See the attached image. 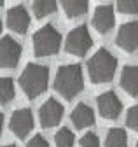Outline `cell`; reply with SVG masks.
Segmentation results:
<instances>
[{
	"mask_svg": "<svg viewBox=\"0 0 138 147\" xmlns=\"http://www.w3.org/2000/svg\"><path fill=\"white\" fill-rule=\"evenodd\" d=\"M54 88L63 98H66V100L75 98L84 88L80 65L70 63V65L60 67V70L56 74V79H54Z\"/></svg>",
	"mask_w": 138,
	"mask_h": 147,
	"instance_id": "6da1fadb",
	"label": "cell"
},
{
	"mask_svg": "<svg viewBox=\"0 0 138 147\" xmlns=\"http://www.w3.org/2000/svg\"><path fill=\"white\" fill-rule=\"evenodd\" d=\"M49 68L39 63H28L19 76V86L28 98H37L47 89Z\"/></svg>",
	"mask_w": 138,
	"mask_h": 147,
	"instance_id": "7a4b0ae2",
	"label": "cell"
},
{
	"mask_svg": "<svg viewBox=\"0 0 138 147\" xmlns=\"http://www.w3.org/2000/svg\"><path fill=\"white\" fill-rule=\"evenodd\" d=\"M115 68H117V58L105 47L98 49L88 61V74L91 82L94 84H103L112 81Z\"/></svg>",
	"mask_w": 138,
	"mask_h": 147,
	"instance_id": "3957f363",
	"label": "cell"
},
{
	"mask_svg": "<svg viewBox=\"0 0 138 147\" xmlns=\"http://www.w3.org/2000/svg\"><path fill=\"white\" fill-rule=\"evenodd\" d=\"M61 35L53 25H44L33 33V53L35 56H53L60 51Z\"/></svg>",
	"mask_w": 138,
	"mask_h": 147,
	"instance_id": "277c9868",
	"label": "cell"
},
{
	"mask_svg": "<svg viewBox=\"0 0 138 147\" xmlns=\"http://www.w3.org/2000/svg\"><path fill=\"white\" fill-rule=\"evenodd\" d=\"M91 46H93V39H91L86 25L75 26L66 35V40H65L66 53L74 54V56H84V54L91 49Z\"/></svg>",
	"mask_w": 138,
	"mask_h": 147,
	"instance_id": "5b68a950",
	"label": "cell"
},
{
	"mask_svg": "<svg viewBox=\"0 0 138 147\" xmlns=\"http://www.w3.org/2000/svg\"><path fill=\"white\" fill-rule=\"evenodd\" d=\"M115 44L126 53L136 51L138 49V21H128L124 25H121L115 37Z\"/></svg>",
	"mask_w": 138,
	"mask_h": 147,
	"instance_id": "8992f818",
	"label": "cell"
},
{
	"mask_svg": "<svg viewBox=\"0 0 138 147\" xmlns=\"http://www.w3.org/2000/svg\"><path fill=\"white\" fill-rule=\"evenodd\" d=\"M21 58V46L12 37L5 35L0 40V65L4 68H14Z\"/></svg>",
	"mask_w": 138,
	"mask_h": 147,
	"instance_id": "52a82bcc",
	"label": "cell"
},
{
	"mask_svg": "<svg viewBox=\"0 0 138 147\" xmlns=\"http://www.w3.org/2000/svg\"><path fill=\"white\" fill-rule=\"evenodd\" d=\"M9 128H11V131L18 137V138H25L33 130V116H31V110L30 109H18L11 116Z\"/></svg>",
	"mask_w": 138,
	"mask_h": 147,
	"instance_id": "ba28073f",
	"label": "cell"
},
{
	"mask_svg": "<svg viewBox=\"0 0 138 147\" xmlns=\"http://www.w3.org/2000/svg\"><path fill=\"white\" fill-rule=\"evenodd\" d=\"M98 110L105 119H117L123 112V102L114 91H105L98 96Z\"/></svg>",
	"mask_w": 138,
	"mask_h": 147,
	"instance_id": "9c48e42d",
	"label": "cell"
},
{
	"mask_svg": "<svg viewBox=\"0 0 138 147\" xmlns=\"http://www.w3.org/2000/svg\"><path fill=\"white\" fill-rule=\"evenodd\" d=\"M61 117H63V105L60 102H56L54 98H49L39 109V119H40L42 128L56 126L61 121Z\"/></svg>",
	"mask_w": 138,
	"mask_h": 147,
	"instance_id": "30bf717a",
	"label": "cell"
},
{
	"mask_svg": "<svg viewBox=\"0 0 138 147\" xmlns=\"http://www.w3.org/2000/svg\"><path fill=\"white\" fill-rule=\"evenodd\" d=\"M7 26L16 33H26L30 26V14L23 5H14L7 11Z\"/></svg>",
	"mask_w": 138,
	"mask_h": 147,
	"instance_id": "8fae6325",
	"label": "cell"
},
{
	"mask_svg": "<svg viewBox=\"0 0 138 147\" xmlns=\"http://www.w3.org/2000/svg\"><path fill=\"white\" fill-rule=\"evenodd\" d=\"M115 23V14L112 5H98L93 14V26L100 33H107Z\"/></svg>",
	"mask_w": 138,
	"mask_h": 147,
	"instance_id": "7c38bea8",
	"label": "cell"
},
{
	"mask_svg": "<svg viewBox=\"0 0 138 147\" xmlns=\"http://www.w3.org/2000/svg\"><path fill=\"white\" fill-rule=\"evenodd\" d=\"M72 123L75 128L84 130L94 124V110L88 105V103H79L74 110H72Z\"/></svg>",
	"mask_w": 138,
	"mask_h": 147,
	"instance_id": "4fadbf2b",
	"label": "cell"
},
{
	"mask_svg": "<svg viewBox=\"0 0 138 147\" xmlns=\"http://www.w3.org/2000/svg\"><path fill=\"white\" fill-rule=\"evenodd\" d=\"M121 88L128 95L138 96V65H128L121 74Z\"/></svg>",
	"mask_w": 138,
	"mask_h": 147,
	"instance_id": "5bb4252c",
	"label": "cell"
},
{
	"mask_svg": "<svg viewBox=\"0 0 138 147\" xmlns=\"http://www.w3.org/2000/svg\"><path fill=\"white\" fill-rule=\"evenodd\" d=\"M65 14L68 18H79V16H84L88 12V2L84 0H65V2H60Z\"/></svg>",
	"mask_w": 138,
	"mask_h": 147,
	"instance_id": "9a60e30c",
	"label": "cell"
},
{
	"mask_svg": "<svg viewBox=\"0 0 138 147\" xmlns=\"http://www.w3.org/2000/svg\"><path fill=\"white\" fill-rule=\"evenodd\" d=\"M128 145V135L123 128H112L105 137V147H126Z\"/></svg>",
	"mask_w": 138,
	"mask_h": 147,
	"instance_id": "2e32d148",
	"label": "cell"
},
{
	"mask_svg": "<svg viewBox=\"0 0 138 147\" xmlns=\"http://www.w3.org/2000/svg\"><path fill=\"white\" fill-rule=\"evenodd\" d=\"M31 9H33V14L37 18H46V16L54 14L58 11V4L53 2V0H35Z\"/></svg>",
	"mask_w": 138,
	"mask_h": 147,
	"instance_id": "e0dca14e",
	"label": "cell"
},
{
	"mask_svg": "<svg viewBox=\"0 0 138 147\" xmlns=\"http://www.w3.org/2000/svg\"><path fill=\"white\" fill-rule=\"evenodd\" d=\"M14 96H16L14 81L11 77H4L0 81V100H2V103H9Z\"/></svg>",
	"mask_w": 138,
	"mask_h": 147,
	"instance_id": "ac0fdd59",
	"label": "cell"
},
{
	"mask_svg": "<svg viewBox=\"0 0 138 147\" xmlns=\"http://www.w3.org/2000/svg\"><path fill=\"white\" fill-rule=\"evenodd\" d=\"M54 142H56V147H74L75 137L68 128H61L54 135Z\"/></svg>",
	"mask_w": 138,
	"mask_h": 147,
	"instance_id": "d6986e66",
	"label": "cell"
},
{
	"mask_svg": "<svg viewBox=\"0 0 138 147\" xmlns=\"http://www.w3.org/2000/svg\"><path fill=\"white\" fill-rule=\"evenodd\" d=\"M117 11L123 14H136L138 12V0H119L115 2Z\"/></svg>",
	"mask_w": 138,
	"mask_h": 147,
	"instance_id": "ffe728a7",
	"label": "cell"
},
{
	"mask_svg": "<svg viewBox=\"0 0 138 147\" xmlns=\"http://www.w3.org/2000/svg\"><path fill=\"white\" fill-rule=\"evenodd\" d=\"M126 124H128L129 130L138 131V103L133 105V107L128 110V114H126Z\"/></svg>",
	"mask_w": 138,
	"mask_h": 147,
	"instance_id": "44dd1931",
	"label": "cell"
},
{
	"mask_svg": "<svg viewBox=\"0 0 138 147\" xmlns=\"http://www.w3.org/2000/svg\"><path fill=\"white\" fill-rule=\"evenodd\" d=\"M80 147H100V140H98L96 133H93V131L84 133V137L80 138Z\"/></svg>",
	"mask_w": 138,
	"mask_h": 147,
	"instance_id": "7402d4cb",
	"label": "cell"
},
{
	"mask_svg": "<svg viewBox=\"0 0 138 147\" xmlns=\"http://www.w3.org/2000/svg\"><path fill=\"white\" fill-rule=\"evenodd\" d=\"M28 147H49V144H47V140L42 135H35L28 142Z\"/></svg>",
	"mask_w": 138,
	"mask_h": 147,
	"instance_id": "603a6c76",
	"label": "cell"
},
{
	"mask_svg": "<svg viewBox=\"0 0 138 147\" xmlns=\"http://www.w3.org/2000/svg\"><path fill=\"white\" fill-rule=\"evenodd\" d=\"M4 147H16V145H4Z\"/></svg>",
	"mask_w": 138,
	"mask_h": 147,
	"instance_id": "cb8c5ba5",
	"label": "cell"
},
{
	"mask_svg": "<svg viewBox=\"0 0 138 147\" xmlns=\"http://www.w3.org/2000/svg\"><path fill=\"white\" fill-rule=\"evenodd\" d=\"M135 147H138V142H136V145H135Z\"/></svg>",
	"mask_w": 138,
	"mask_h": 147,
	"instance_id": "d4e9b609",
	"label": "cell"
}]
</instances>
